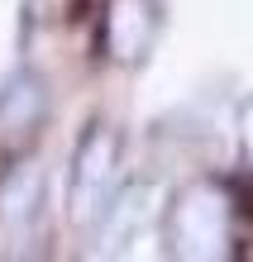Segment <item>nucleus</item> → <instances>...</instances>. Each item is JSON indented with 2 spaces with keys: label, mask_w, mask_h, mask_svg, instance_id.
<instances>
[{
  "label": "nucleus",
  "mask_w": 253,
  "mask_h": 262,
  "mask_svg": "<svg viewBox=\"0 0 253 262\" xmlns=\"http://www.w3.org/2000/svg\"><path fill=\"white\" fill-rule=\"evenodd\" d=\"M167 253L172 257H196L215 262L234 253V191L225 181H191L177 200L167 205Z\"/></svg>",
  "instance_id": "obj_1"
},
{
  "label": "nucleus",
  "mask_w": 253,
  "mask_h": 262,
  "mask_svg": "<svg viewBox=\"0 0 253 262\" xmlns=\"http://www.w3.org/2000/svg\"><path fill=\"white\" fill-rule=\"evenodd\" d=\"M115 172H120V134L110 124H91L86 138L72 152V177H67V220L91 229L105 214L115 195Z\"/></svg>",
  "instance_id": "obj_2"
},
{
  "label": "nucleus",
  "mask_w": 253,
  "mask_h": 262,
  "mask_svg": "<svg viewBox=\"0 0 253 262\" xmlns=\"http://www.w3.org/2000/svg\"><path fill=\"white\" fill-rule=\"evenodd\" d=\"M158 34V5L153 0H110L105 5V53L115 62L134 67L144 62Z\"/></svg>",
  "instance_id": "obj_3"
},
{
  "label": "nucleus",
  "mask_w": 253,
  "mask_h": 262,
  "mask_svg": "<svg viewBox=\"0 0 253 262\" xmlns=\"http://www.w3.org/2000/svg\"><path fill=\"white\" fill-rule=\"evenodd\" d=\"M38 210H43V167L38 162H14L0 177V234L24 238L38 224Z\"/></svg>",
  "instance_id": "obj_4"
},
{
  "label": "nucleus",
  "mask_w": 253,
  "mask_h": 262,
  "mask_svg": "<svg viewBox=\"0 0 253 262\" xmlns=\"http://www.w3.org/2000/svg\"><path fill=\"white\" fill-rule=\"evenodd\" d=\"M48 119V91L34 72H14L0 91V134L5 138H29Z\"/></svg>",
  "instance_id": "obj_5"
},
{
  "label": "nucleus",
  "mask_w": 253,
  "mask_h": 262,
  "mask_svg": "<svg viewBox=\"0 0 253 262\" xmlns=\"http://www.w3.org/2000/svg\"><path fill=\"white\" fill-rule=\"evenodd\" d=\"M144 200H148V186H124V191L110 195L105 214L96 220V224H105L101 229V248H124V238H129L139 229V220H144Z\"/></svg>",
  "instance_id": "obj_6"
},
{
  "label": "nucleus",
  "mask_w": 253,
  "mask_h": 262,
  "mask_svg": "<svg viewBox=\"0 0 253 262\" xmlns=\"http://www.w3.org/2000/svg\"><path fill=\"white\" fill-rule=\"evenodd\" d=\"M244 143H248V158H253V100H248V110H244Z\"/></svg>",
  "instance_id": "obj_7"
}]
</instances>
